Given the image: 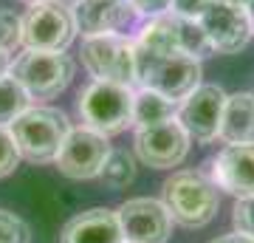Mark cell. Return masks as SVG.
I'll return each mask as SVG.
<instances>
[{"label":"cell","instance_id":"6da1fadb","mask_svg":"<svg viewBox=\"0 0 254 243\" xmlns=\"http://www.w3.org/2000/svg\"><path fill=\"white\" fill-rule=\"evenodd\" d=\"M164 207L184 229H200L218 215V187L198 170H178L164 181Z\"/></svg>","mask_w":254,"mask_h":243},{"label":"cell","instance_id":"7a4b0ae2","mask_svg":"<svg viewBox=\"0 0 254 243\" xmlns=\"http://www.w3.org/2000/svg\"><path fill=\"white\" fill-rule=\"evenodd\" d=\"M136 85L181 102L200 85V60L187 54H153L136 45Z\"/></svg>","mask_w":254,"mask_h":243},{"label":"cell","instance_id":"3957f363","mask_svg":"<svg viewBox=\"0 0 254 243\" xmlns=\"http://www.w3.org/2000/svg\"><path fill=\"white\" fill-rule=\"evenodd\" d=\"M9 130L14 136L20 159L31 164H48L57 159L60 147L71 133V122L57 108H28L23 116L11 122Z\"/></svg>","mask_w":254,"mask_h":243},{"label":"cell","instance_id":"277c9868","mask_svg":"<svg viewBox=\"0 0 254 243\" xmlns=\"http://www.w3.org/2000/svg\"><path fill=\"white\" fill-rule=\"evenodd\" d=\"M133 90L127 85L93 80L79 90L76 99V113L82 125L96 130L102 136H116L127 125H133Z\"/></svg>","mask_w":254,"mask_h":243},{"label":"cell","instance_id":"5b68a950","mask_svg":"<svg viewBox=\"0 0 254 243\" xmlns=\"http://www.w3.org/2000/svg\"><path fill=\"white\" fill-rule=\"evenodd\" d=\"M9 74L26 88L31 99H54L73 80V60L65 51L23 48L9 65Z\"/></svg>","mask_w":254,"mask_h":243},{"label":"cell","instance_id":"8992f818","mask_svg":"<svg viewBox=\"0 0 254 243\" xmlns=\"http://www.w3.org/2000/svg\"><path fill=\"white\" fill-rule=\"evenodd\" d=\"M82 65L93 80L136 85V45L125 34H96L82 40Z\"/></svg>","mask_w":254,"mask_h":243},{"label":"cell","instance_id":"52a82bcc","mask_svg":"<svg viewBox=\"0 0 254 243\" xmlns=\"http://www.w3.org/2000/svg\"><path fill=\"white\" fill-rule=\"evenodd\" d=\"M76 23L65 0H37L23 17V48L65 51L73 43Z\"/></svg>","mask_w":254,"mask_h":243},{"label":"cell","instance_id":"ba28073f","mask_svg":"<svg viewBox=\"0 0 254 243\" xmlns=\"http://www.w3.org/2000/svg\"><path fill=\"white\" fill-rule=\"evenodd\" d=\"M198 23L212 45V51H220V54H237L240 48L249 45L254 34L249 11L229 0H209L206 9L200 11Z\"/></svg>","mask_w":254,"mask_h":243},{"label":"cell","instance_id":"9c48e42d","mask_svg":"<svg viewBox=\"0 0 254 243\" xmlns=\"http://www.w3.org/2000/svg\"><path fill=\"white\" fill-rule=\"evenodd\" d=\"M136 156L138 162L153 170H173L190 153V133L175 119H167L161 125L136 127Z\"/></svg>","mask_w":254,"mask_h":243},{"label":"cell","instance_id":"30bf717a","mask_svg":"<svg viewBox=\"0 0 254 243\" xmlns=\"http://www.w3.org/2000/svg\"><path fill=\"white\" fill-rule=\"evenodd\" d=\"M108 153H110L108 136H102L82 125V127H71V133H68L65 144L60 147L54 164L57 170L63 175H68V178H76V181L99 178Z\"/></svg>","mask_w":254,"mask_h":243},{"label":"cell","instance_id":"8fae6325","mask_svg":"<svg viewBox=\"0 0 254 243\" xmlns=\"http://www.w3.org/2000/svg\"><path fill=\"white\" fill-rule=\"evenodd\" d=\"M125 243H167L173 232V215L164 201L130 198L116 209Z\"/></svg>","mask_w":254,"mask_h":243},{"label":"cell","instance_id":"7c38bea8","mask_svg":"<svg viewBox=\"0 0 254 243\" xmlns=\"http://www.w3.org/2000/svg\"><path fill=\"white\" fill-rule=\"evenodd\" d=\"M226 93L218 85H198L187 99L178 105V122L198 144H212L220 136Z\"/></svg>","mask_w":254,"mask_h":243},{"label":"cell","instance_id":"4fadbf2b","mask_svg":"<svg viewBox=\"0 0 254 243\" xmlns=\"http://www.w3.org/2000/svg\"><path fill=\"white\" fill-rule=\"evenodd\" d=\"M71 11L82 37L125 34L138 17L133 0H73Z\"/></svg>","mask_w":254,"mask_h":243},{"label":"cell","instance_id":"5bb4252c","mask_svg":"<svg viewBox=\"0 0 254 243\" xmlns=\"http://www.w3.org/2000/svg\"><path fill=\"white\" fill-rule=\"evenodd\" d=\"M212 184L235 198L254 195V144H226L212 159Z\"/></svg>","mask_w":254,"mask_h":243},{"label":"cell","instance_id":"9a60e30c","mask_svg":"<svg viewBox=\"0 0 254 243\" xmlns=\"http://www.w3.org/2000/svg\"><path fill=\"white\" fill-rule=\"evenodd\" d=\"M60 243H125L122 226L113 209H88L65 224Z\"/></svg>","mask_w":254,"mask_h":243},{"label":"cell","instance_id":"2e32d148","mask_svg":"<svg viewBox=\"0 0 254 243\" xmlns=\"http://www.w3.org/2000/svg\"><path fill=\"white\" fill-rule=\"evenodd\" d=\"M218 139L226 144H254V93L237 90L226 96Z\"/></svg>","mask_w":254,"mask_h":243},{"label":"cell","instance_id":"e0dca14e","mask_svg":"<svg viewBox=\"0 0 254 243\" xmlns=\"http://www.w3.org/2000/svg\"><path fill=\"white\" fill-rule=\"evenodd\" d=\"M178 116V102L167 99L155 90L138 88V93L133 96V125L136 127H150V125H161L167 119Z\"/></svg>","mask_w":254,"mask_h":243},{"label":"cell","instance_id":"ac0fdd59","mask_svg":"<svg viewBox=\"0 0 254 243\" xmlns=\"http://www.w3.org/2000/svg\"><path fill=\"white\" fill-rule=\"evenodd\" d=\"M31 108V96L11 74L0 77V125L9 127L17 116H23Z\"/></svg>","mask_w":254,"mask_h":243},{"label":"cell","instance_id":"d6986e66","mask_svg":"<svg viewBox=\"0 0 254 243\" xmlns=\"http://www.w3.org/2000/svg\"><path fill=\"white\" fill-rule=\"evenodd\" d=\"M99 181L108 189H125L136 181V159L127 150H110L105 159V167L99 172Z\"/></svg>","mask_w":254,"mask_h":243},{"label":"cell","instance_id":"ffe728a7","mask_svg":"<svg viewBox=\"0 0 254 243\" xmlns=\"http://www.w3.org/2000/svg\"><path fill=\"white\" fill-rule=\"evenodd\" d=\"M23 48V17L11 9H0V51L14 54Z\"/></svg>","mask_w":254,"mask_h":243},{"label":"cell","instance_id":"44dd1931","mask_svg":"<svg viewBox=\"0 0 254 243\" xmlns=\"http://www.w3.org/2000/svg\"><path fill=\"white\" fill-rule=\"evenodd\" d=\"M0 243H31L28 224L9 209H0Z\"/></svg>","mask_w":254,"mask_h":243},{"label":"cell","instance_id":"7402d4cb","mask_svg":"<svg viewBox=\"0 0 254 243\" xmlns=\"http://www.w3.org/2000/svg\"><path fill=\"white\" fill-rule=\"evenodd\" d=\"M20 164V150L14 144V136H11L9 127L0 125V178H9L11 172L17 170Z\"/></svg>","mask_w":254,"mask_h":243},{"label":"cell","instance_id":"603a6c76","mask_svg":"<svg viewBox=\"0 0 254 243\" xmlns=\"http://www.w3.org/2000/svg\"><path fill=\"white\" fill-rule=\"evenodd\" d=\"M235 229L246 238H252L254 241V195H246V198H237L235 204Z\"/></svg>","mask_w":254,"mask_h":243},{"label":"cell","instance_id":"cb8c5ba5","mask_svg":"<svg viewBox=\"0 0 254 243\" xmlns=\"http://www.w3.org/2000/svg\"><path fill=\"white\" fill-rule=\"evenodd\" d=\"M209 0H173L170 3V11L173 14H181V17H190V20H198L200 11L206 9Z\"/></svg>","mask_w":254,"mask_h":243},{"label":"cell","instance_id":"d4e9b609","mask_svg":"<svg viewBox=\"0 0 254 243\" xmlns=\"http://www.w3.org/2000/svg\"><path fill=\"white\" fill-rule=\"evenodd\" d=\"M170 3L173 0H133L138 14H144V17H158L164 11H170Z\"/></svg>","mask_w":254,"mask_h":243},{"label":"cell","instance_id":"484cf974","mask_svg":"<svg viewBox=\"0 0 254 243\" xmlns=\"http://www.w3.org/2000/svg\"><path fill=\"white\" fill-rule=\"evenodd\" d=\"M212 243H254V241L240 232H235V235H223V238H218V241H212Z\"/></svg>","mask_w":254,"mask_h":243},{"label":"cell","instance_id":"4316f807","mask_svg":"<svg viewBox=\"0 0 254 243\" xmlns=\"http://www.w3.org/2000/svg\"><path fill=\"white\" fill-rule=\"evenodd\" d=\"M9 65H11V57L6 54V51H0V77L9 74Z\"/></svg>","mask_w":254,"mask_h":243},{"label":"cell","instance_id":"83f0119b","mask_svg":"<svg viewBox=\"0 0 254 243\" xmlns=\"http://www.w3.org/2000/svg\"><path fill=\"white\" fill-rule=\"evenodd\" d=\"M246 11H249V20H252V28H254V0L246 3Z\"/></svg>","mask_w":254,"mask_h":243},{"label":"cell","instance_id":"f1b7e54d","mask_svg":"<svg viewBox=\"0 0 254 243\" xmlns=\"http://www.w3.org/2000/svg\"><path fill=\"white\" fill-rule=\"evenodd\" d=\"M229 3H237V6H243V9H246V3H249V0H229Z\"/></svg>","mask_w":254,"mask_h":243},{"label":"cell","instance_id":"f546056e","mask_svg":"<svg viewBox=\"0 0 254 243\" xmlns=\"http://www.w3.org/2000/svg\"><path fill=\"white\" fill-rule=\"evenodd\" d=\"M23 3H37V0H23Z\"/></svg>","mask_w":254,"mask_h":243}]
</instances>
